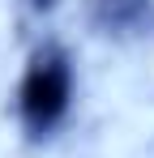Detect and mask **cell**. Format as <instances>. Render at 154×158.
Masks as SVG:
<instances>
[{
	"label": "cell",
	"instance_id": "3957f363",
	"mask_svg": "<svg viewBox=\"0 0 154 158\" xmlns=\"http://www.w3.org/2000/svg\"><path fill=\"white\" fill-rule=\"evenodd\" d=\"M17 4H22V13H30V17H47V13L60 9V0H17Z\"/></svg>",
	"mask_w": 154,
	"mask_h": 158
},
{
	"label": "cell",
	"instance_id": "7a4b0ae2",
	"mask_svg": "<svg viewBox=\"0 0 154 158\" xmlns=\"http://www.w3.org/2000/svg\"><path fill=\"white\" fill-rule=\"evenodd\" d=\"M90 17L107 39H133L154 26V0H90Z\"/></svg>",
	"mask_w": 154,
	"mask_h": 158
},
{
	"label": "cell",
	"instance_id": "6da1fadb",
	"mask_svg": "<svg viewBox=\"0 0 154 158\" xmlns=\"http://www.w3.org/2000/svg\"><path fill=\"white\" fill-rule=\"evenodd\" d=\"M77 107V64L60 39H39L13 85V120L30 145H47L69 128Z\"/></svg>",
	"mask_w": 154,
	"mask_h": 158
}]
</instances>
